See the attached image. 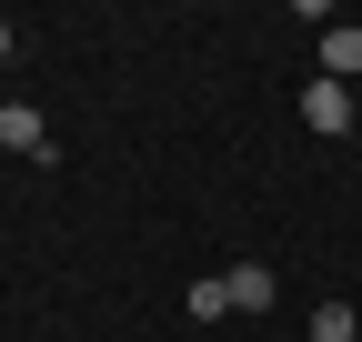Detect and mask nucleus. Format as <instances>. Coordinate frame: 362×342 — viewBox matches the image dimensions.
Returning <instances> with one entry per match:
<instances>
[{
  "label": "nucleus",
  "instance_id": "obj_6",
  "mask_svg": "<svg viewBox=\"0 0 362 342\" xmlns=\"http://www.w3.org/2000/svg\"><path fill=\"white\" fill-rule=\"evenodd\" d=\"M312 342H352V302H322V312H312Z\"/></svg>",
  "mask_w": 362,
  "mask_h": 342
},
{
  "label": "nucleus",
  "instance_id": "obj_7",
  "mask_svg": "<svg viewBox=\"0 0 362 342\" xmlns=\"http://www.w3.org/2000/svg\"><path fill=\"white\" fill-rule=\"evenodd\" d=\"M0 61H11V20H0Z\"/></svg>",
  "mask_w": 362,
  "mask_h": 342
},
{
  "label": "nucleus",
  "instance_id": "obj_4",
  "mask_svg": "<svg viewBox=\"0 0 362 342\" xmlns=\"http://www.w3.org/2000/svg\"><path fill=\"white\" fill-rule=\"evenodd\" d=\"M322 81H342V91L362 81V30H322Z\"/></svg>",
  "mask_w": 362,
  "mask_h": 342
},
{
  "label": "nucleus",
  "instance_id": "obj_5",
  "mask_svg": "<svg viewBox=\"0 0 362 342\" xmlns=\"http://www.w3.org/2000/svg\"><path fill=\"white\" fill-rule=\"evenodd\" d=\"M221 312H232V292H221V272H202L192 282V322H221Z\"/></svg>",
  "mask_w": 362,
  "mask_h": 342
},
{
  "label": "nucleus",
  "instance_id": "obj_2",
  "mask_svg": "<svg viewBox=\"0 0 362 342\" xmlns=\"http://www.w3.org/2000/svg\"><path fill=\"white\" fill-rule=\"evenodd\" d=\"M221 292H232V312H272V302H282L272 262H232V272H221Z\"/></svg>",
  "mask_w": 362,
  "mask_h": 342
},
{
  "label": "nucleus",
  "instance_id": "obj_3",
  "mask_svg": "<svg viewBox=\"0 0 362 342\" xmlns=\"http://www.w3.org/2000/svg\"><path fill=\"white\" fill-rule=\"evenodd\" d=\"M0 151H51V121H40V101H0Z\"/></svg>",
  "mask_w": 362,
  "mask_h": 342
},
{
  "label": "nucleus",
  "instance_id": "obj_1",
  "mask_svg": "<svg viewBox=\"0 0 362 342\" xmlns=\"http://www.w3.org/2000/svg\"><path fill=\"white\" fill-rule=\"evenodd\" d=\"M302 121H312V131H352V121H362V101L342 91V81H302Z\"/></svg>",
  "mask_w": 362,
  "mask_h": 342
}]
</instances>
